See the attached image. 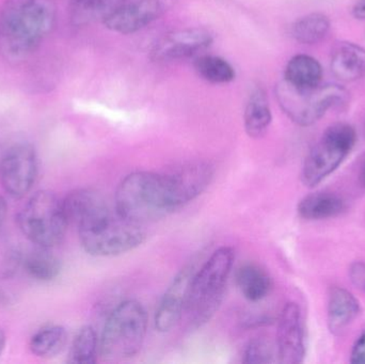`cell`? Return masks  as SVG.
I'll return each mask as SVG.
<instances>
[{
	"label": "cell",
	"mask_w": 365,
	"mask_h": 364,
	"mask_svg": "<svg viewBox=\"0 0 365 364\" xmlns=\"http://www.w3.org/2000/svg\"><path fill=\"white\" fill-rule=\"evenodd\" d=\"M62 203L68 224L76 226L81 247L90 256H120L145 241V226L126 219L115 207L110 209L94 190H74Z\"/></svg>",
	"instance_id": "obj_1"
},
{
	"label": "cell",
	"mask_w": 365,
	"mask_h": 364,
	"mask_svg": "<svg viewBox=\"0 0 365 364\" xmlns=\"http://www.w3.org/2000/svg\"><path fill=\"white\" fill-rule=\"evenodd\" d=\"M57 21L55 0H6L0 9V53L9 62L29 58Z\"/></svg>",
	"instance_id": "obj_2"
},
{
	"label": "cell",
	"mask_w": 365,
	"mask_h": 364,
	"mask_svg": "<svg viewBox=\"0 0 365 364\" xmlns=\"http://www.w3.org/2000/svg\"><path fill=\"white\" fill-rule=\"evenodd\" d=\"M120 215L145 226L178 211L166 173L136 171L122 179L115 197Z\"/></svg>",
	"instance_id": "obj_3"
},
{
	"label": "cell",
	"mask_w": 365,
	"mask_h": 364,
	"mask_svg": "<svg viewBox=\"0 0 365 364\" xmlns=\"http://www.w3.org/2000/svg\"><path fill=\"white\" fill-rule=\"evenodd\" d=\"M235 260L233 248L222 246L195 271L182 318L188 329L202 328L218 311Z\"/></svg>",
	"instance_id": "obj_4"
},
{
	"label": "cell",
	"mask_w": 365,
	"mask_h": 364,
	"mask_svg": "<svg viewBox=\"0 0 365 364\" xmlns=\"http://www.w3.org/2000/svg\"><path fill=\"white\" fill-rule=\"evenodd\" d=\"M148 316L134 299L118 305L105 323L100 339V356L107 363L133 358L140 352L147 335Z\"/></svg>",
	"instance_id": "obj_5"
},
{
	"label": "cell",
	"mask_w": 365,
	"mask_h": 364,
	"mask_svg": "<svg viewBox=\"0 0 365 364\" xmlns=\"http://www.w3.org/2000/svg\"><path fill=\"white\" fill-rule=\"evenodd\" d=\"M276 94L283 113L299 126L313 125L328 110L344 106L349 100V92L338 83H321L313 89L302 90L283 80Z\"/></svg>",
	"instance_id": "obj_6"
},
{
	"label": "cell",
	"mask_w": 365,
	"mask_h": 364,
	"mask_svg": "<svg viewBox=\"0 0 365 364\" xmlns=\"http://www.w3.org/2000/svg\"><path fill=\"white\" fill-rule=\"evenodd\" d=\"M19 226L38 247L59 245L68 227L62 200L48 190L36 192L19 212Z\"/></svg>",
	"instance_id": "obj_7"
},
{
	"label": "cell",
	"mask_w": 365,
	"mask_h": 364,
	"mask_svg": "<svg viewBox=\"0 0 365 364\" xmlns=\"http://www.w3.org/2000/svg\"><path fill=\"white\" fill-rule=\"evenodd\" d=\"M357 142V132L349 123L330 125L304 160L302 181L315 187L334 173L351 154Z\"/></svg>",
	"instance_id": "obj_8"
},
{
	"label": "cell",
	"mask_w": 365,
	"mask_h": 364,
	"mask_svg": "<svg viewBox=\"0 0 365 364\" xmlns=\"http://www.w3.org/2000/svg\"><path fill=\"white\" fill-rule=\"evenodd\" d=\"M38 175L36 150L25 141L9 145L0 157V183L9 196L23 198L34 187Z\"/></svg>",
	"instance_id": "obj_9"
},
{
	"label": "cell",
	"mask_w": 365,
	"mask_h": 364,
	"mask_svg": "<svg viewBox=\"0 0 365 364\" xmlns=\"http://www.w3.org/2000/svg\"><path fill=\"white\" fill-rule=\"evenodd\" d=\"M212 34L203 28H186L163 36L152 47L154 61L186 59L205 51L212 43Z\"/></svg>",
	"instance_id": "obj_10"
},
{
	"label": "cell",
	"mask_w": 365,
	"mask_h": 364,
	"mask_svg": "<svg viewBox=\"0 0 365 364\" xmlns=\"http://www.w3.org/2000/svg\"><path fill=\"white\" fill-rule=\"evenodd\" d=\"M277 355L284 364L302 363L306 356L304 318L297 303H287L279 316Z\"/></svg>",
	"instance_id": "obj_11"
},
{
	"label": "cell",
	"mask_w": 365,
	"mask_h": 364,
	"mask_svg": "<svg viewBox=\"0 0 365 364\" xmlns=\"http://www.w3.org/2000/svg\"><path fill=\"white\" fill-rule=\"evenodd\" d=\"M168 8L169 0H134L125 2L103 23L117 33H135L160 19Z\"/></svg>",
	"instance_id": "obj_12"
},
{
	"label": "cell",
	"mask_w": 365,
	"mask_h": 364,
	"mask_svg": "<svg viewBox=\"0 0 365 364\" xmlns=\"http://www.w3.org/2000/svg\"><path fill=\"white\" fill-rule=\"evenodd\" d=\"M178 209L195 200L210 186L214 167L205 162H187L166 173Z\"/></svg>",
	"instance_id": "obj_13"
},
{
	"label": "cell",
	"mask_w": 365,
	"mask_h": 364,
	"mask_svg": "<svg viewBox=\"0 0 365 364\" xmlns=\"http://www.w3.org/2000/svg\"><path fill=\"white\" fill-rule=\"evenodd\" d=\"M195 265L185 266L173 278L160 301L155 313V327L160 333H168L182 318L191 280L195 275Z\"/></svg>",
	"instance_id": "obj_14"
},
{
	"label": "cell",
	"mask_w": 365,
	"mask_h": 364,
	"mask_svg": "<svg viewBox=\"0 0 365 364\" xmlns=\"http://www.w3.org/2000/svg\"><path fill=\"white\" fill-rule=\"evenodd\" d=\"M330 68L339 80L354 83L365 76V48L354 42L338 43L332 49Z\"/></svg>",
	"instance_id": "obj_15"
},
{
	"label": "cell",
	"mask_w": 365,
	"mask_h": 364,
	"mask_svg": "<svg viewBox=\"0 0 365 364\" xmlns=\"http://www.w3.org/2000/svg\"><path fill=\"white\" fill-rule=\"evenodd\" d=\"M360 313L358 299L343 288H332L328 299L327 323L330 333L341 335Z\"/></svg>",
	"instance_id": "obj_16"
},
{
	"label": "cell",
	"mask_w": 365,
	"mask_h": 364,
	"mask_svg": "<svg viewBox=\"0 0 365 364\" xmlns=\"http://www.w3.org/2000/svg\"><path fill=\"white\" fill-rule=\"evenodd\" d=\"M323 80V68L312 56L296 55L287 62L284 81L296 89L308 90L319 87Z\"/></svg>",
	"instance_id": "obj_17"
},
{
	"label": "cell",
	"mask_w": 365,
	"mask_h": 364,
	"mask_svg": "<svg viewBox=\"0 0 365 364\" xmlns=\"http://www.w3.org/2000/svg\"><path fill=\"white\" fill-rule=\"evenodd\" d=\"M272 121L267 94L262 87L253 89L244 113L245 130L251 138H261L267 132Z\"/></svg>",
	"instance_id": "obj_18"
},
{
	"label": "cell",
	"mask_w": 365,
	"mask_h": 364,
	"mask_svg": "<svg viewBox=\"0 0 365 364\" xmlns=\"http://www.w3.org/2000/svg\"><path fill=\"white\" fill-rule=\"evenodd\" d=\"M346 204L334 192H317L300 200L297 212L306 220H323L336 217L344 212Z\"/></svg>",
	"instance_id": "obj_19"
},
{
	"label": "cell",
	"mask_w": 365,
	"mask_h": 364,
	"mask_svg": "<svg viewBox=\"0 0 365 364\" xmlns=\"http://www.w3.org/2000/svg\"><path fill=\"white\" fill-rule=\"evenodd\" d=\"M236 284L242 296L251 303L265 298L272 288L269 274L255 263H247L237 269Z\"/></svg>",
	"instance_id": "obj_20"
},
{
	"label": "cell",
	"mask_w": 365,
	"mask_h": 364,
	"mask_svg": "<svg viewBox=\"0 0 365 364\" xmlns=\"http://www.w3.org/2000/svg\"><path fill=\"white\" fill-rule=\"evenodd\" d=\"M126 0H68L71 19L77 26L104 21Z\"/></svg>",
	"instance_id": "obj_21"
},
{
	"label": "cell",
	"mask_w": 365,
	"mask_h": 364,
	"mask_svg": "<svg viewBox=\"0 0 365 364\" xmlns=\"http://www.w3.org/2000/svg\"><path fill=\"white\" fill-rule=\"evenodd\" d=\"M331 21L322 12L309 13L296 19L289 28V33L296 42L314 45L322 42L329 33Z\"/></svg>",
	"instance_id": "obj_22"
},
{
	"label": "cell",
	"mask_w": 365,
	"mask_h": 364,
	"mask_svg": "<svg viewBox=\"0 0 365 364\" xmlns=\"http://www.w3.org/2000/svg\"><path fill=\"white\" fill-rule=\"evenodd\" d=\"M51 249L38 246L36 249L26 256L24 267L32 279L40 282H51L60 275L61 261Z\"/></svg>",
	"instance_id": "obj_23"
},
{
	"label": "cell",
	"mask_w": 365,
	"mask_h": 364,
	"mask_svg": "<svg viewBox=\"0 0 365 364\" xmlns=\"http://www.w3.org/2000/svg\"><path fill=\"white\" fill-rule=\"evenodd\" d=\"M68 333L60 325H46L38 329L30 339L32 354L40 358L49 359L57 356L66 348Z\"/></svg>",
	"instance_id": "obj_24"
},
{
	"label": "cell",
	"mask_w": 365,
	"mask_h": 364,
	"mask_svg": "<svg viewBox=\"0 0 365 364\" xmlns=\"http://www.w3.org/2000/svg\"><path fill=\"white\" fill-rule=\"evenodd\" d=\"M100 354V341L93 327L83 326L75 336L68 352V363L93 364Z\"/></svg>",
	"instance_id": "obj_25"
},
{
	"label": "cell",
	"mask_w": 365,
	"mask_h": 364,
	"mask_svg": "<svg viewBox=\"0 0 365 364\" xmlns=\"http://www.w3.org/2000/svg\"><path fill=\"white\" fill-rule=\"evenodd\" d=\"M195 72L210 83H227L235 79L233 66L217 56H201L195 62Z\"/></svg>",
	"instance_id": "obj_26"
},
{
	"label": "cell",
	"mask_w": 365,
	"mask_h": 364,
	"mask_svg": "<svg viewBox=\"0 0 365 364\" xmlns=\"http://www.w3.org/2000/svg\"><path fill=\"white\" fill-rule=\"evenodd\" d=\"M274 361V348L269 340L257 338L249 342L244 352V363H269Z\"/></svg>",
	"instance_id": "obj_27"
},
{
	"label": "cell",
	"mask_w": 365,
	"mask_h": 364,
	"mask_svg": "<svg viewBox=\"0 0 365 364\" xmlns=\"http://www.w3.org/2000/svg\"><path fill=\"white\" fill-rule=\"evenodd\" d=\"M349 275L353 284L365 292V263H355L349 271Z\"/></svg>",
	"instance_id": "obj_28"
},
{
	"label": "cell",
	"mask_w": 365,
	"mask_h": 364,
	"mask_svg": "<svg viewBox=\"0 0 365 364\" xmlns=\"http://www.w3.org/2000/svg\"><path fill=\"white\" fill-rule=\"evenodd\" d=\"M351 363L354 364H365V331L359 339L356 341L351 354Z\"/></svg>",
	"instance_id": "obj_29"
},
{
	"label": "cell",
	"mask_w": 365,
	"mask_h": 364,
	"mask_svg": "<svg viewBox=\"0 0 365 364\" xmlns=\"http://www.w3.org/2000/svg\"><path fill=\"white\" fill-rule=\"evenodd\" d=\"M351 15L358 21H365V0H357L351 9Z\"/></svg>",
	"instance_id": "obj_30"
},
{
	"label": "cell",
	"mask_w": 365,
	"mask_h": 364,
	"mask_svg": "<svg viewBox=\"0 0 365 364\" xmlns=\"http://www.w3.org/2000/svg\"><path fill=\"white\" fill-rule=\"evenodd\" d=\"M6 213H8V207H6V200L0 196V230L6 222Z\"/></svg>",
	"instance_id": "obj_31"
},
{
	"label": "cell",
	"mask_w": 365,
	"mask_h": 364,
	"mask_svg": "<svg viewBox=\"0 0 365 364\" xmlns=\"http://www.w3.org/2000/svg\"><path fill=\"white\" fill-rule=\"evenodd\" d=\"M6 333L4 331L0 328V355L4 352V346H6Z\"/></svg>",
	"instance_id": "obj_32"
},
{
	"label": "cell",
	"mask_w": 365,
	"mask_h": 364,
	"mask_svg": "<svg viewBox=\"0 0 365 364\" xmlns=\"http://www.w3.org/2000/svg\"><path fill=\"white\" fill-rule=\"evenodd\" d=\"M361 181L362 184L365 186V162L364 167H362V171H361Z\"/></svg>",
	"instance_id": "obj_33"
}]
</instances>
